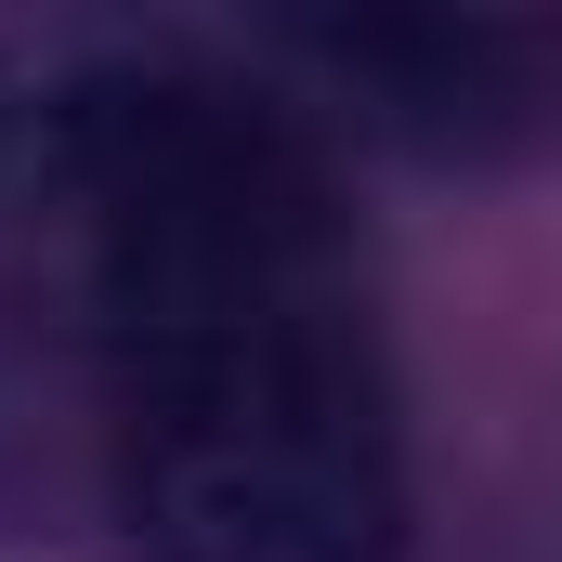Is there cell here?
I'll use <instances>...</instances> for the list:
<instances>
[{"instance_id": "3", "label": "cell", "mask_w": 562, "mask_h": 562, "mask_svg": "<svg viewBox=\"0 0 562 562\" xmlns=\"http://www.w3.org/2000/svg\"><path fill=\"white\" fill-rule=\"evenodd\" d=\"M26 183H40V105H26V92H13V66H0V210H13Z\"/></svg>"}, {"instance_id": "2", "label": "cell", "mask_w": 562, "mask_h": 562, "mask_svg": "<svg viewBox=\"0 0 562 562\" xmlns=\"http://www.w3.org/2000/svg\"><path fill=\"white\" fill-rule=\"evenodd\" d=\"M288 53L353 92L367 132H406L431 157H497L550 119V40L537 26H484V13H314L288 26Z\"/></svg>"}, {"instance_id": "1", "label": "cell", "mask_w": 562, "mask_h": 562, "mask_svg": "<svg viewBox=\"0 0 562 562\" xmlns=\"http://www.w3.org/2000/svg\"><path fill=\"white\" fill-rule=\"evenodd\" d=\"M79 236L119 524L144 562H393L406 419L314 132L223 66L119 53L40 105Z\"/></svg>"}]
</instances>
